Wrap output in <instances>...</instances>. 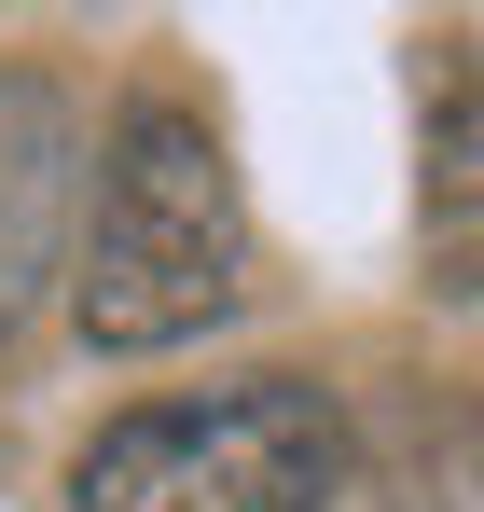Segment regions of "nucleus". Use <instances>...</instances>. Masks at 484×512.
<instances>
[{"mask_svg": "<svg viewBox=\"0 0 484 512\" xmlns=\"http://www.w3.org/2000/svg\"><path fill=\"white\" fill-rule=\"evenodd\" d=\"M249 291V208H236V167L208 139L194 97H125L111 153H97V208H83V333L97 346H180L208 319H236Z\"/></svg>", "mask_w": 484, "mask_h": 512, "instance_id": "nucleus-1", "label": "nucleus"}, {"mask_svg": "<svg viewBox=\"0 0 484 512\" xmlns=\"http://www.w3.org/2000/svg\"><path fill=\"white\" fill-rule=\"evenodd\" d=\"M332 499H346V416L305 374L139 402L70 457V512H332Z\"/></svg>", "mask_w": 484, "mask_h": 512, "instance_id": "nucleus-2", "label": "nucleus"}, {"mask_svg": "<svg viewBox=\"0 0 484 512\" xmlns=\"http://www.w3.org/2000/svg\"><path fill=\"white\" fill-rule=\"evenodd\" d=\"M415 250L429 291H484V42H429V139H415Z\"/></svg>", "mask_w": 484, "mask_h": 512, "instance_id": "nucleus-3", "label": "nucleus"}]
</instances>
